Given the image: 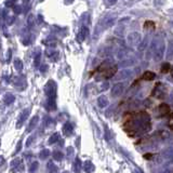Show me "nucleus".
<instances>
[{
    "mask_svg": "<svg viewBox=\"0 0 173 173\" xmlns=\"http://www.w3.org/2000/svg\"><path fill=\"white\" fill-rule=\"evenodd\" d=\"M44 93L47 95V104L46 107L48 109H56V83L53 80H49L44 85Z\"/></svg>",
    "mask_w": 173,
    "mask_h": 173,
    "instance_id": "obj_1",
    "label": "nucleus"
},
{
    "mask_svg": "<svg viewBox=\"0 0 173 173\" xmlns=\"http://www.w3.org/2000/svg\"><path fill=\"white\" fill-rule=\"evenodd\" d=\"M151 50L154 51V60L155 62H160L164 55V42L162 39L154 40L151 43Z\"/></svg>",
    "mask_w": 173,
    "mask_h": 173,
    "instance_id": "obj_2",
    "label": "nucleus"
},
{
    "mask_svg": "<svg viewBox=\"0 0 173 173\" xmlns=\"http://www.w3.org/2000/svg\"><path fill=\"white\" fill-rule=\"evenodd\" d=\"M141 34L138 32L130 33L127 37V42L130 46H136V44H141Z\"/></svg>",
    "mask_w": 173,
    "mask_h": 173,
    "instance_id": "obj_3",
    "label": "nucleus"
},
{
    "mask_svg": "<svg viewBox=\"0 0 173 173\" xmlns=\"http://www.w3.org/2000/svg\"><path fill=\"white\" fill-rule=\"evenodd\" d=\"M123 90H125V83L122 82H117L113 85V89H111V96L114 98H118L122 94Z\"/></svg>",
    "mask_w": 173,
    "mask_h": 173,
    "instance_id": "obj_4",
    "label": "nucleus"
},
{
    "mask_svg": "<svg viewBox=\"0 0 173 173\" xmlns=\"http://www.w3.org/2000/svg\"><path fill=\"white\" fill-rule=\"evenodd\" d=\"M117 68H118V67H117L116 65L106 68L105 69V72H102L101 76H98V78H96V80H101L102 78H111V77L117 72Z\"/></svg>",
    "mask_w": 173,
    "mask_h": 173,
    "instance_id": "obj_5",
    "label": "nucleus"
},
{
    "mask_svg": "<svg viewBox=\"0 0 173 173\" xmlns=\"http://www.w3.org/2000/svg\"><path fill=\"white\" fill-rule=\"evenodd\" d=\"M116 21V14H107L105 19L103 20V28H109L115 24Z\"/></svg>",
    "mask_w": 173,
    "mask_h": 173,
    "instance_id": "obj_6",
    "label": "nucleus"
},
{
    "mask_svg": "<svg viewBox=\"0 0 173 173\" xmlns=\"http://www.w3.org/2000/svg\"><path fill=\"white\" fill-rule=\"evenodd\" d=\"M10 167H11V170H12L13 172H20V171H22L23 169H24L23 162L20 158L13 159V160L11 161V164H10Z\"/></svg>",
    "mask_w": 173,
    "mask_h": 173,
    "instance_id": "obj_7",
    "label": "nucleus"
},
{
    "mask_svg": "<svg viewBox=\"0 0 173 173\" xmlns=\"http://www.w3.org/2000/svg\"><path fill=\"white\" fill-rule=\"evenodd\" d=\"M28 115H29V108H25V109H23L21 111V114L19 115V118H17V123H16L17 128H21L23 126V123L26 121Z\"/></svg>",
    "mask_w": 173,
    "mask_h": 173,
    "instance_id": "obj_8",
    "label": "nucleus"
},
{
    "mask_svg": "<svg viewBox=\"0 0 173 173\" xmlns=\"http://www.w3.org/2000/svg\"><path fill=\"white\" fill-rule=\"evenodd\" d=\"M13 85L19 91H23L26 88V81L23 77H15L13 79Z\"/></svg>",
    "mask_w": 173,
    "mask_h": 173,
    "instance_id": "obj_9",
    "label": "nucleus"
},
{
    "mask_svg": "<svg viewBox=\"0 0 173 173\" xmlns=\"http://www.w3.org/2000/svg\"><path fill=\"white\" fill-rule=\"evenodd\" d=\"M46 55L50 59L52 62H57L60 59V53L56 50H47L46 51Z\"/></svg>",
    "mask_w": 173,
    "mask_h": 173,
    "instance_id": "obj_10",
    "label": "nucleus"
},
{
    "mask_svg": "<svg viewBox=\"0 0 173 173\" xmlns=\"http://www.w3.org/2000/svg\"><path fill=\"white\" fill-rule=\"evenodd\" d=\"M87 35H88V28H87L85 26H81L80 30H79L78 34H77V40L80 41V42L85 41Z\"/></svg>",
    "mask_w": 173,
    "mask_h": 173,
    "instance_id": "obj_11",
    "label": "nucleus"
},
{
    "mask_svg": "<svg viewBox=\"0 0 173 173\" xmlns=\"http://www.w3.org/2000/svg\"><path fill=\"white\" fill-rule=\"evenodd\" d=\"M98 106L101 107V108H105V107L108 106V104H109V101H108V98H107L106 95H101V96H98Z\"/></svg>",
    "mask_w": 173,
    "mask_h": 173,
    "instance_id": "obj_12",
    "label": "nucleus"
},
{
    "mask_svg": "<svg viewBox=\"0 0 173 173\" xmlns=\"http://www.w3.org/2000/svg\"><path fill=\"white\" fill-rule=\"evenodd\" d=\"M63 134L65 136H70L74 132V128H72V125L70 122H66L63 126Z\"/></svg>",
    "mask_w": 173,
    "mask_h": 173,
    "instance_id": "obj_13",
    "label": "nucleus"
},
{
    "mask_svg": "<svg viewBox=\"0 0 173 173\" xmlns=\"http://www.w3.org/2000/svg\"><path fill=\"white\" fill-rule=\"evenodd\" d=\"M38 121H39V117L38 116H34L30 119V121H29L28 126H27V132H32L33 130H35V128H36V126H37Z\"/></svg>",
    "mask_w": 173,
    "mask_h": 173,
    "instance_id": "obj_14",
    "label": "nucleus"
},
{
    "mask_svg": "<svg viewBox=\"0 0 173 173\" xmlns=\"http://www.w3.org/2000/svg\"><path fill=\"white\" fill-rule=\"evenodd\" d=\"M133 72L131 69H122L121 72H119V75L117 76V79H127V78H130L131 76H132Z\"/></svg>",
    "mask_w": 173,
    "mask_h": 173,
    "instance_id": "obj_15",
    "label": "nucleus"
},
{
    "mask_svg": "<svg viewBox=\"0 0 173 173\" xmlns=\"http://www.w3.org/2000/svg\"><path fill=\"white\" fill-rule=\"evenodd\" d=\"M83 170H85V173H92V172H94V170H95L94 164H92L91 161L87 160L85 162V164H83Z\"/></svg>",
    "mask_w": 173,
    "mask_h": 173,
    "instance_id": "obj_16",
    "label": "nucleus"
},
{
    "mask_svg": "<svg viewBox=\"0 0 173 173\" xmlns=\"http://www.w3.org/2000/svg\"><path fill=\"white\" fill-rule=\"evenodd\" d=\"M134 63H135V60H134V59H125V60L120 61L119 65L121 67H123V68H126V67L132 66Z\"/></svg>",
    "mask_w": 173,
    "mask_h": 173,
    "instance_id": "obj_17",
    "label": "nucleus"
},
{
    "mask_svg": "<svg viewBox=\"0 0 173 173\" xmlns=\"http://www.w3.org/2000/svg\"><path fill=\"white\" fill-rule=\"evenodd\" d=\"M125 33H126V27H125V25H121V24L119 26H117L115 30H114V34L118 36V37H123Z\"/></svg>",
    "mask_w": 173,
    "mask_h": 173,
    "instance_id": "obj_18",
    "label": "nucleus"
},
{
    "mask_svg": "<svg viewBox=\"0 0 173 173\" xmlns=\"http://www.w3.org/2000/svg\"><path fill=\"white\" fill-rule=\"evenodd\" d=\"M14 101H15V96H14L12 93H6V94L3 95V102H4V104H7V105L12 104Z\"/></svg>",
    "mask_w": 173,
    "mask_h": 173,
    "instance_id": "obj_19",
    "label": "nucleus"
},
{
    "mask_svg": "<svg viewBox=\"0 0 173 173\" xmlns=\"http://www.w3.org/2000/svg\"><path fill=\"white\" fill-rule=\"evenodd\" d=\"M159 113L161 115H167V114L170 113V107L168 104H160V106H159Z\"/></svg>",
    "mask_w": 173,
    "mask_h": 173,
    "instance_id": "obj_20",
    "label": "nucleus"
},
{
    "mask_svg": "<svg viewBox=\"0 0 173 173\" xmlns=\"http://www.w3.org/2000/svg\"><path fill=\"white\" fill-rule=\"evenodd\" d=\"M162 157L168 159V158H173V148L168 147L162 151Z\"/></svg>",
    "mask_w": 173,
    "mask_h": 173,
    "instance_id": "obj_21",
    "label": "nucleus"
},
{
    "mask_svg": "<svg viewBox=\"0 0 173 173\" xmlns=\"http://www.w3.org/2000/svg\"><path fill=\"white\" fill-rule=\"evenodd\" d=\"M155 78H156V75H155V72H149V70L145 72L144 75H143V79H144V80H148V81H151V80H154Z\"/></svg>",
    "mask_w": 173,
    "mask_h": 173,
    "instance_id": "obj_22",
    "label": "nucleus"
},
{
    "mask_svg": "<svg viewBox=\"0 0 173 173\" xmlns=\"http://www.w3.org/2000/svg\"><path fill=\"white\" fill-rule=\"evenodd\" d=\"M47 169H48V171H49V173H57V171H59L57 167L52 162V161H49V162H48Z\"/></svg>",
    "mask_w": 173,
    "mask_h": 173,
    "instance_id": "obj_23",
    "label": "nucleus"
},
{
    "mask_svg": "<svg viewBox=\"0 0 173 173\" xmlns=\"http://www.w3.org/2000/svg\"><path fill=\"white\" fill-rule=\"evenodd\" d=\"M74 170L75 173H80L81 171V160L79 158H76L75 162H74Z\"/></svg>",
    "mask_w": 173,
    "mask_h": 173,
    "instance_id": "obj_24",
    "label": "nucleus"
},
{
    "mask_svg": "<svg viewBox=\"0 0 173 173\" xmlns=\"http://www.w3.org/2000/svg\"><path fill=\"white\" fill-rule=\"evenodd\" d=\"M40 61H41V52H40V50H39L37 53L34 55V64H35V66L39 67V65H40Z\"/></svg>",
    "mask_w": 173,
    "mask_h": 173,
    "instance_id": "obj_25",
    "label": "nucleus"
},
{
    "mask_svg": "<svg viewBox=\"0 0 173 173\" xmlns=\"http://www.w3.org/2000/svg\"><path fill=\"white\" fill-rule=\"evenodd\" d=\"M35 20H36V17H35L34 14H29L28 17H27V26H28V28H33L35 26Z\"/></svg>",
    "mask_w": 173,
    "mask_h": 173,
    "instance_id": "obj_26",
    "label": "nucleus"
},
{
    "mask_svg": "<svg viewBox=\"0 0 173 173\" xmlns=\"http://www.w3.org/2000/svg\"><path fill=\"white\" fill-rule=\"evenodd\" d=\"M49 156H50V151H49V149H42V151H40V154H39V158H40L41 160L47 159Z\"/></svg>",
    "mask_w": 173,
    "mask_h": 173,
    "instance_id": "obj_27",
    "label": "nucleus"
},
{
    "mask_svg": "<svg viewBox=\"0 0 173 173\" xmlns=\"http://www.w3.org/2000/svg\"><path fill=\"white\" fill-rule=\"evenodd\" d=\"M14 67H15L16 70L22 72L23 70V62L20 60V59H15V61H14Z\"/></svg>",
    "mask_w": 173,
    "mask_h": 173,
    "instance_id": "obj_28",
    "label": "nucleus"
},
{
    "mask_svg": "<svg viewBox=\"0 0 173 173\" xmlns=\"http://www.w3.org/2000/svg\"><path fill=\"white\" fill-rule=\"evenodd\" d=\"M59 138H60V134L57 132L53 133V134L50 136V138H49V144H54V143H56V142L59 141Z\"/></svg>",
    "mask_w": 173,
    "mask_h": 173,
    "instance_id": "obj_29",
    "label": "nucleus"
},
{
    "mask_svg": "<svg viewBox=\"0 0 173 173\" xmlns=\"http://www.w3.org/2000/svg\"><path fill=\"white\" fill-rule=\"evenodd\" d=\"M63 158H64V156H63V154L61 153V151H54L53 153V159L54 160H56V161H62L63 160Z\"/></svg>",
    "mask_w": 173,
    "mask_h": 173,
    "instance_id": "obj_30",
    "label": "nucleus"
},
{
    "mask_svg": "<svg viewBox=\"0 0 173 173\" xmlns=\"http://www.w3.org/2000/svg\"><path fill=\"white\" fill-rule=\"evenodd\" d=\"M171 69V65L169 63H164L162 66H161V72L162 74H168V72H170Z\"/></svg>",
    "mask_w": 173,
    "mask_h": 173,
    "instance_id": "obj_31",
    "label": "nucleus"
},
{
    "mask_svg": "<svg viewBox=\"0 0 173 173\" xmlns=\"http://www.w3.org/2000/svg\"><path fill=\"white\" fill-rule=\"evenodd\" d=\"M172 56H173V41H171L170 44H169V49H168L167 59L168 60H170Z\"/></svg>",
    "mask_w": 173,
    "mask_h": 173,
    "instance_id": "obj_32",
    "label": "nucleus"
},
{
    "mask_svg": "<svg viewBox=\"0 0 173 173\" xmlns=\"http://www.w3.org/2000/svg\"><path fill=\"white\" fill-rule=\"evenodd\" d=\"M38 162L37 161H35V162H33L32 164H30V167H29V169H28V171H29V173H35V171L37 170L38 169Z\"/></svg>",
    "mask_w": 173,
    "mask_h": 173,
    "instance_id": "obj_33",
    "label": "nucleus"
},
{
    "mask_svg": "<svg viewBox=\"0 0 173 173\" xmlns=\"http://www.w3.org/2000/svg\"><path fill=\"white\" fill-rule=\"evenodd\" d=\"M155 27V23L151 22V21H147V22L145 23V28H148V29H153Z\"/></svg>",
    "mask_w": 173,
    "mask_h": 173,
    "instance_id": "obj_34",
    "label": "nucleus"
},
{
    "mask_svg": "<svg viewBox=\"0 0 173 173\" xmlns=\"http://www.w3.org/2000/svg\"><path fill=\"white\" fill-rule=\"evenodd\" d=\"M72 156H74V148L69 146V147L67 148V157H68V158H72Z\"/></svg>",
    "mask_w": 173,
    "mask_h": 173,
    "instance_id": "obj_35",
    "label": "nucleus"
},
{
    "mask_svg": "<svg viewBox=\"0 0 173 173\" xmlns=\"http://www.w3.org/2000/svg\"><path fill=\"white\" fill-rule=\"evenodd\" d=\"M13 11H14L15 14H20V13L22 12V7L17 4V6H15L14 8H13Z\"/></svg>",
    "mask_w": 173,
    "mask_h": 173,
    "instance_id": "obj_36",
    "label": "nucleus"
},
{
    "mask_svg": "<svg viewBox=\"0 0 173 173\" xmlns=\"http://www.w3.org/2000/svg\"><path fill=\"white\" fill-rule=\"evenodd\" d=\"M33 141H34V136L30 135L28 138H27V141H26V147H29V146H30V144L33 143Z\"/></svg>",
    "mask_w": 173,
    "mask_h": 173,
    "instance_id": "obj_37",
    "label": "nucleus"
},
{
    "mask_svg": "<svg viewBox=\"0 0 173 173\" xmlns=\"http://www.w3.org/2000/svg\"><path fill=\"white\" fill-rule=\"evenodd\" d=\"M6 7H9V8H14L15 7V2L14 1H6Z\"/></svg>",
    "mask_w": 173,
    "mask_h": 173,
    "instance_id": "obj_38",
    "label": "nucleus"
},
{
    "mask_svg": "<svg viewBox=\"0 0 173 173\" xmlns=\"http://www.w3.org/2000/svg\"><path fill=\"white\" fill-rule=\"evenodd\" d=\"M108 87H109V83H108L107 81H105V82H103V83H102L101 89L105 91V90H107V89H108Z\"/></svg>",
    "mask_w": 173,
    "mask_h": 173,
    "instance_id": "obj_39",
    "label": "nucleus"
},
{
    "mask_svg": "<svg viewBox=\"0 0 173 173\" xmlns=\"http://www.w3.org/2000/svg\"><path fill=\"white\" fill-rule=\"evenodd\" d=\"M14 20H15V17H14V16H8V24H9V25H11V24L14 22Z\"/></svg>",
    "mask_w": 173,
    "mask_h": 173,
    "instance_id": "obj_40",
    "label": "nucleus"
},
{
    "mask_svg": "<svg viewBox=\"0 0 173 173\" xmlns=\"http://www.w3.org/2000/svg\"><path fill=\"white\" fill-rule=\"evenodd\" d=\"M11 55H12V51L9 50L8 51V54H7V62H8V63H9L10 60H11Z\"/></svg>",
    "mask_w": 173,
    "mask_h": 173,
    "instance_id": "obj_41",
    "label": "nucleus"
},
{
    "mask_svg": "<svg viewBox=\"0 0 173 173\" xmlns=\"http://www.w3.org/2000/svg\"><path fill=\"white\" fill-rule=\"evenodd\" d=\"M21 145H22V141H19L17 146H16V149H15V154H17V153L21 151Z\"/></svg>",
    "mask_w": 173,
    "mask_h": 173,
    "instance_id": "obj_42",
    "label": "nucleus"
},
{
    "mask_svg": "<svg viewBox=\"0 0 173 173\" xmlns=\"http://www.w3.org/2000/svg\"><path fill=\"white\" fill-rule=\"evenodd\" d=\"M37 21H38V23H39V24H41V23L43 22V17H42V15H41V14H39V15L37 16Z\"/></svg>",
    "mask_w": 173,
    "mask_h": 173,
    "instance_id": "obj_43",
    "label": "nucleus"
},
{
    "mask_svg": "<svg viewBox=\"0 0 173 173\" xmlns=\"http://www.w3.org/2000/svg\"><path fill=\"white\" fill-rule=\"evenodd\" d=\"M40 68H41L40 69L41 72H47V69H48V65H42Z\"/></svg>",
    "mask_w": 173,
    "mask_h": 173,
    "instance_id": "obj_44",
    "label": "nucleus"
},
{
    "mask_svg": "<svg viewBox=\"0 0 173 173\" xmlns=\"http://www.w3.org/2000/svg\"><path fill=\"white\" fill-rule=\"evenodd\" d=\"M145 46H146V40H144L143 42L141 43V46H140V50H144V48H145Z\"/></svg>",
    "mask_w": 173,
    "mask_h": 173,
    "instance_id": "obj_45",
    "label": "nucleus"
},
{
    "mask_svg": "<svg viewBox=\"0 0 173 173\" xmlns=\"http://www.w3.org/2000/svg\"><path fill=\"white\" fill-rule=\"evenodd\" d=\"M144 158H145V159H151V158H153V155H151V154H145L144 155Z\"/></svg>",
    "mask_w": 173,
    "mask_h": 173,
    "instance_id": "obj_46",
    "label": "nucleus"
},
{
    "mask_svg": "<svg viewBox=\"0 0 173 173\" xmlns=\"http://www.w3.org/2000/svg\"><path fill=\"white\" fill-rule=\"evenodd\" d=\"M6 17H8V16H7V10H6V9H3V10H2V19L4 20Z\"/></svg>",
    "mask_w": 173,
    "mask_h": 173,
    "instance_id": "obj_47",
    "label": "nucleus"
},
{
    "mask_svg": "<svg viewBox=\"0 0 173 173\" xmlns=\"http://www.w3.org/2000/svg\"><path fill=\"white\" fill-rule=\"evenodd\" d=\"M169 125H170V127H173V114L170 117V123H169Z\"/></svg>",
    "mask_w": 173,
    "mask_h": 173,
    "instance_id": "obj_48",
    "label": "nucleus"
},
{
    "mask_svg": "<svg viewBox=\"0 0 173 173\" xmlns=\"http://www.w3.org/2000/svg\"><path fill=\"white\" fill-rule=\"evenodd\" d=\"M107 4H115L116 3V1H107Z\"/></svg>",
    "mask_w": 173,
    "mask_h": 173,
    "instance_id": "obj_49",
    "label": "nucleus"
},
{
    "mask_svg": "<svg viewBox=\"0 0 173 173\" xmlns=\"http://www.w3.org/2000/svg\"><path fill=\"white\" fill-rule=\"evenodd\" d=\"M63 173H68V172H63Z\"/></svg>",
    "mask_w": 173,
    "mask_h": 173,
    "instance_id": "obj_50",
    "label": "nucleus"
},
{
    "mask_svg": "<svg viewBox=\"0 0 173 173\" xmlns=\"http://www.w3.org/2000/svg\"><path fill=\"white\" fill-rule=\"evenodd\" d=\"M135 172H136V171H135ZM136 173H138V172H136Z\"/></svg>",
    "mask_w": 173,
    "mask_h": 173,
    "instance_id": "obj_51",
    "label": "nucleus"
}]
</instances>
